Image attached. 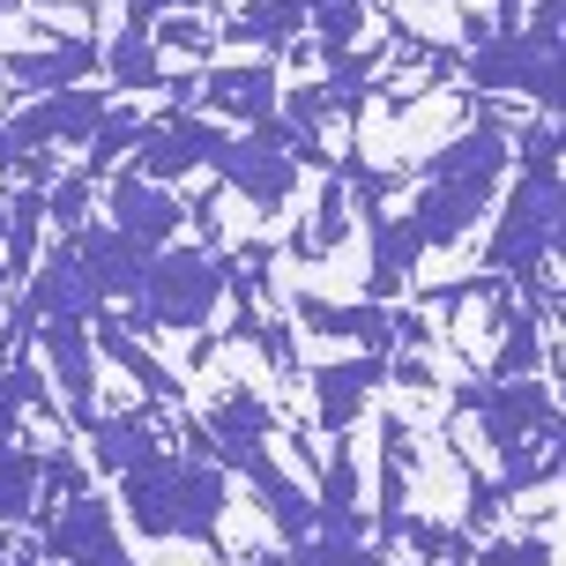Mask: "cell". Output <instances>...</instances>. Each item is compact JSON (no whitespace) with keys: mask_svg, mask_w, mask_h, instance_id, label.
Instances as JSON below:
<instances>
[{"mask_svg":"<svg viewBox=\"0 0 566 566\" xmlns=\"http://www.w3.org/2000/svg\"><path fill=\"white\" fill-rule=\"evenodd\" d=\"M224 283H231V254L224 247H157L142 283L127 291V328L135 336H195L209 313L224 306Z\"/></svg>","mask_w":566,"mask_h":566,"instance_id":"7a4b0ae2","label":"cell"},{"mask_svg":"<svg viewBox=\"0 0 566 566\" xmlns=\"http://www.w3.org/2000/svg\"><path fill=\"white\" fill-rule=\"evenodd\" d=\"M119 500H127V522L149 544H217L231 507V478L201 454L157 448L149 462H135L119 478Z\"/></svg>","mask_w":566,"mask_h":566,"instance_id":"6da1fadb","label":"cell"},{"mask_svg":"<svg viewBox=\"0 0 566 566\" xmlns=\"http://www.w3.org/2000/svg\"><path fill=\"white\" fill-rule=\"evenodd\" d=\"M291 313H298L306 336L358 343V350H373V358H396V321H388V306H373V298L366 306H336V298H321V291H298Z\"/></svg>","mask_w":566,"mask_h":566,"instance_id":"ac0fdd59","label":"cell"},{"mask_svg":"<svg viewBox=\"0 0 566 566\" xmlns=\"http://www.w3.org/2000/svg\"><path fill=\"white\" fill-rule=\"evenodd\" d=\"M298 30H306V0H247L239 15H217V38H239L261 53H283Z\"/></svg>","mask_w":566,"mask_h":566,"instance_id":"603a6c76","label":"cell"},{"mask_svg":"<svg viewBox=\"0 0 566 566\" xmlns=\"http://www.w3.org/2000/svg\"><path fill=\"white\" fill-rule=\"evenodd\" d=\"M75 432H83L90 462H97L105 478H127L135 462H149V454L165 448V432H157V402H142V410H90Z\"/></svg>","mask_w":566,"mask_h":566,"instance_id":"2e32d148","label":"cell"},{"mask_svg":"<svg viewBox=\"0 0 566 566\" xmlns=\"http://www.w3.org/2000/svg\"><path fill=\"white\" fill-rule=\"evenodd\" d=\"M217 119L195 113V105H165V119H142V142L127 149L135 157V179H157V187H171V179H187V171L209 165V149H217Z\"/></svg>","mask_w":566,"mask_h":566,"instance_id":"30bf717a","label":"cell"},{"mask_svg":"<svg viewBox=\"0 0 566 566\" xmlns=\"http://www.w3.org/2000/svg\"><path fill=\"white\" fill-rule=\"evenodd\" d=\"M135 142H142V113H135V105H113V113L90 127V165L83 171H90V179H105V165H119Z\"/></svg>","mask_w":566,"mask_h":566,"instance_id":"f1b7e54d","label":"cell"},{"mask_svg":"<svg viewBox=\"0 0 566 566\" xmlns=\"http://www.w3.org/2000/svg\"><path fill=\"white\" fill-rule=\"evenodd\" d=\"M97 75V45L90 38H53V45H30V53H8L0 60V83L23 90V97H45V90H67Z\"/></svg>","mask_w":566,"mask_h":566,"instance_id":"44dd1931","label":"cell"},{"mask_svg":"<svg viewBox=\"0 0 566 566\" xmlns=\"http://www.w3.org/2000/svg\"><path fill=\"white\" fill-rule=\"evenodd\" d=\"M90 343H97V358H113L119 373H135V388H142L149 402H171V410L187 402V380H179V373H171L165 358H157V350H149V343H142V336L127 328V321H119L113 306H105L97 321H90Z\"/></svg>","mask_w":566,"mask_h":566,"instance_id":"d6986e66","label":"cell"},{"mask_svg":"<svg viewBox=\"0 0 566 566\" xmlns=\"http://www.w3.org/2000/svg\"><path fill=\"white\" fill-rule=\"evenodd\" d=\"M454 67H462V83L484 90V97H492V90H514V97H537L544 113L559 119V97H566L559 45H544V38H530V30H492V38H478Z\"/></svg>","mask_w":566,"mask_h":566,"instance_id":"277c9868","label":"cell"},{"mask_svg":"<svg viewBox=\"0 0 566 566\" xmlns=\"http://www.w3.org/2000/svg\"><path fill=\"white\" fill-rule=\"evenodd\" d=\"M470 566H552V537H492L470 552Z\"/></svg>","mask_w":566,"mask_h":566,"instance_id":"836d02e7","label":"cell"},{"mask_svg":"<svg viewBox=\"0 0 566 566\" xmlns=\"http://www.w3.org/2000/svg\"><path fill=\"white\" fill-rule=\"evenodd\" d=\"M350 239V187H343V171L328 165L321 171V209H313V224H306V247H313V261H328Z\"/></svg>","mask_w":566,"mask_h":566,"instance_id":"4316f807","label":"cell"},{"mask_svg":"<svg viewBox=\"0 0 566 566\" xmlns=\"http://www.w3.org/2000/svg\"><path fill=\"white\" fill-rule=\"evenodd\" d=\"M276 440V402L254 388H224V396L201 410V462H217L224 478H247Z\"/></svg>","mask_w":566,"mask_h":566,"instance_id":"ba28073f","label":"cell"},{"mask_svg":"<svg viewBox=\"0 0 566 566\" xmlns=\"http://www.w3.org/2000/svg\"><path fill=\"white\" fill-rule=\"evenodd\" d=\"M410 478H418V440H410V424H402V418H380V537L396 530Z\"/></svg>","mask_w":566,"mask_h":566,"instance_id":"cb8c5ba5","label":"cell"},{"mask_svg":"<svg viewBox=\"0 0 566 566\" xmlns=\"http://www.w3.org/2000/svg\"><path fill=\"white\" fill-rule=\"evenodd\" d=\"M113 113V90H90V83H67V90H45L30 97L23 113L0 119V165H15L30 149H60V142H90V127Z\"/></svg>","mask_w":566,"mask_h":566,"instance_id":"5b68a950","label":"cell"},{"mask_svg":"<svg viewBox=\"0 0 566 566\" xmlns=\"http://www.w3.org/2000/svg\"><path fill=\"white\" fill-rule=\"evenodd\" d=\"M105 209H113L105 224H119L135 247H149V254H157V247H171V239H179V224H187V201H171L157 179H135V171H119V179H113Z\"/></svg>","mask_w":566,"mask_h":566,"instance_id":"e0dca14e","label":"cell"},{"mask_svg":"<svg viewBox=\"0 0 566 566\" xmlns=\"http://www.w3.org/2000/svg\"><path fill=\"white\" fill-rule=\"evenodd\" d=\"M247 343H254V350L283 373V380H298V373H306V366H298V343H291V328H283V306H276V313H261Z\"/></svg>","mask_w":566,"mask_h":566,"instance_id":"1f68e13d","label":"cell"},{"mask_svg":"<svg viewBox=\"0 0 566 566\" xmlns=\"http://www.w3.org/2000/svg\"><path fill=\"white\" fill-rule=\"evenodd\" d=\"M149 45H157V53L209 60V53H217V15H201V8H165V15L149 23Z\"/></svg>","mask_w":566,"mask_h":566,"instance_id":"83f0119b","label":"cell"},{"mask_svg":"<svg viewBox=\"0 0 566 566\" xmlns=\"http://www.w3.org/2000/svg\"><path fill=\"white\" fill-rule=\"evenodd\" d=\"M67 247H75V261H83V276L105 291V306H127V291L142 283V269H149V247H135L119 224H105V217H83L75 231H60Z\"/></svg>","mask_w":566,"mask_h":566,"instance_id":"5bb4252c","label":"cell"},{"mask_svg":"<svg viewBox=\"0 0 566 566\" xmlns=\"http://www.w3.org/2000/svg\"><path fill=\"white\" fill-rule=\"evenodd\" d=\"M306 23L321 30V45H358L373 23V0H306Z\"/></svg>","mask_w":566,"mask_h":566,"instance_id":"f546056e","label":"cell"},{"mask_svg":"<svg viewBox=\"0 0 566 566\" xmlns=\"http://www.w3.org/2000/svg\"><path fill=\"white\" fill-rule=\"evenodd\" d=\"M38 350H45V373H53V396L67 410V424H83L97 410V343H90V321H38Z\"/></svg>","mask_w":566,"mask_h":566,"instance_id":"7c38bea8","label":"cell"},{"mask_svg":"<svg viewBox=\"0 0 566 566\" xmlns=\"http://www.w3.org/2000/svg\"><path fill=\"white\" fill-rule=\"evenodd\" d=\"M552 254H559V171H522L507 195V217L484 247V276L530 283L552 269Z\"/></svg>","mask_w":566,"mask_h":566,"instance_id":"3957f363","label":"cell"},{"mask_svg":"<svg viewBox=\"0 0 566 566\" xmlns=\"http://www.w3.org/2000/svg\"><path fill=\"white\" fill-rule=\"evenodd\" d=\"M8 552H15V530H8V522H0V566H8Z\"/></svg>","mask_w":566,"mask_h":566,"instance_id":"f35d334b","label":"cell"},{"mask_svg":"<svg viewBox=\"0 0 566 566\" xmlns=\"http://www.w3.org/2000/svg\"><path fill=\"white\" fill-rule=\"evenodd\" d=\"M276 60H231V67H201V83H195V113L209 119H269L276 113Z\"/></svg>","mask_w":566,"mask_h":566,"instance_id":"9a60e30c","label":"cell"},{"mask_svg":"<svg viewBox=\"0 0 566 566\" xmlns=\"http://www.w3.org/2000/svg\"><path fill=\"white\" fill-rule=\"evenodd\" d=\"M90 187H97L90 171H60L53 187H45V217H53L60 231H75V224L90 217Z\"/></svg>","mask_w":566,"mask_h":566,"instance_id":"4dcf8cb0","label":"cell"},{"mask_svg":"<svg viewBox=\"0 0 566 566\" xmlns=\"http://www.w3.org/2000/svg\"><path fill=\"white\" fill-rule=\"evenodd\" d=\"M105 75H113L119 90H165V53L149 45V30H119L113 45H105Z\"/></svg>","mask_w":566,"mask_h":566,"instance_id":"d4e9b609","label":"cell"},{"mask_svg":"<svg viewBox=\"0 0 566 566\" xmlns=\"http://www.w3.org/2000/svg\"><path fill=\"white\" fill-rule=\"evenodd\" d=\"M0 306H8V269H0Z\"/></svg>","mask_w":566,"mask_h":566,"instance_id":"ab89813d","label":"cell"},{"mask_svg":"<svg viewBox=\"0 0 566 566\" xmlns=\"http://www.w3.org/2000/svg\"><path fill=\"white\" fill-rule=\"evenodd\" d=\"M366 224H373V283H366V298L388 306V298H402V283H410V269H418L424 239L410 231V217H396V209H373Z\"/></svg>","mask_w":566,"mask_h":566,"instance_id":"7402d4cb","label":"cell"},{"mask_svg":"<svg viewBox=\"0 0 566 566\" xmlns=\"http://www.w3.org/2000/svg\"><path fill=\"white\" fill-rule=\"evenodd\" d=\"M470 418L484 424V440L492 454L507 462L522 454L530 440H559V396H552V380L544 373H514V380H484V396Z\"/></svg>","mask_w":566,"mask_h":566,"instance_id":"8992f818","label":"cell"},{"mask_svg":"<svg viewBox=\"0 0 566 566\" xmlns=\"http://www.w3.org/2000/svg\"><path fill=\"white\" fill-rule=\"evenodd\" d=\"M8 566H53V559H45V552L30 544V552H8Z\"/></svg>","mask_w":566,"mask_h":566,"instance_id":"74e56055","label":"cell"},{"mask_svg":"<svg viewBox=\"0 0 566 566\" xmlns=\"http://www.w3.org/2000/svg\"><path fill=\"white\" fill-rule=\"evenodd\" d=\"M313 388V432H328V440H350V424L366 418V402L380 396V380H388V358H373V350H350V358H328V366L298 373Z\"/></svg>","mask_w":566,"mask_h":566,"instance_id":"8fae6325","label":"cell"},{"mask_svg":"<svg viewBox=\"0 0 566 566\" xmlns=\"http://www.w3.org/2000/svg\"><path fill=\"white\" fill-rule=\"evenodd\" d=\"M201 171L231 179V195H247L261 217H283L291 195H298V179H306L298 157H283L276 142H261V135H217V149H209V165H201Z\"/></svg>","mask_w":566,"mask_h":566,"instance_id":"9c48e42d","label":"cell"},{"mask_svg":"<svg viewBox=\"0 0 566 566\" xmlns=\"http://www.w3.org/2000/svg\"><path fill=\"white\" fill-rule=\"evenodd\" d=\"M388 380H402V388H432V366H424V358H388Z\"/></svg>","mask_w":566,"mask_h":566,"instance_id":"d590c367","label":"cell"},{"mask_svg":"<svg viewBox=\"0 0 566 566\" xmlns=\"http://www.w3.org/2000/svg\"><path fill=\"white\" fill-rule=\"evenodd\" d=\"M38 514V448H0V522L15 530V522H30Z\"/></svg>","mask_w":566,"mask_h":566,"instance_id":"484cf974","label":"cell"},{"mask_svg":"<svg viewBox=\"0 0 566 566\" xmlns=\"http://www.w3.org/2000/svg\"><path fill=\"white\" fill-rule=\"evenodd\" d=\"M507 514V492H500V478H478L470 470V500H462V537H484L492 522Z\"/></svg>","mask_w":566,"mask_h":566,"instance_id":"d6a6232c","label":"cell"},{"mask_svg":"<svg viewBox=\"0 0 566 566\" xmlns=\"http://www.w3.org/2000/svg\"><path fill=\"white\" fill-rule=\"evenodd\" d=\"M15 306H23L30 321H97V313H105V291L83 276L75 247L60 239L53 254H38V269H30V291L15 298Z\"/></svg>","mask_w":566,"mask_h":566,"instance_id":"4fadbf2b","label":"cell"},{"mask_svg":"<svg viewBox=\"0 0 566 566\" xmlns=\"http://www.w3.org/2000/svg\"><path fill=\"white\" fill-rule=\"evenodd\" d=\"M522 8H530V0H492V15H484V23H492V30H514V23H522Z\"/></svg>","mask_w":566,"mask_h":566,"instance_id":"8d00e7d4","label":"cell"},{"mask_svg":"<svg viewBox=\"0 0 566 566\" xmlns=\"http://www.w3.org/2000/svg\"><path fill=\"white\" fill-rule=\"evenodd\" d=\"M38 552L53 566H135L127 559V544L113 530V507H105V492H67L45 522H38Z\"/></svg>","mask_w":566,"mask_h":566,"instance_id":"52a82bcc","label":"cell"},{"mask_svg":"<svg viewBox=\"0 0 566 566\" xmlns=\"http://www.w3.org/2000/svg\"><path fill=\"white\" fill-rule=\"evenodd\" d=\"M522 171H559V119L552 113L537 127H522Z\"/></svg>","mask_w":566,"mask_h":566,"instance_id":"e575fe53","label":"cell"},{"mask_svg":"<svg viewBox=\"0 0 566 566\" xmlns=\"http://www.w3.org/2000/svg\"><path fill=\"white\" fill-rule=\"evenodd\" d=\"M484 187H462V179H424L418 195H410V231H418L424 247H462L470 231L484 224Z\"/></svg>","mask_w":566,"mask_h":566,"instance_id":"ffe728a7","label":"cell"}]
</instances>
